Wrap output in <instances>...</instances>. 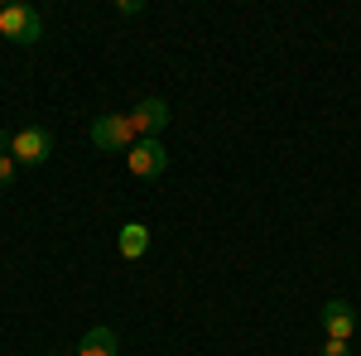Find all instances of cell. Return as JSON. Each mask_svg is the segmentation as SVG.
Here are the masks:
<instances>
[{"instance_id": "cell-1", "label": "cell", "mask_w": 361, "mask_h": 356, "mask_svg": "<svg viewBox=\"0 0 361 356\" xmlns=\"http://www.w3.org/2000/svg\"><path fill=\"white\" fill-rule=\"evenodd\" d=\"M49 154H54V135H49L44 125H25V130L10 135V159H15V164L39 168V164H49Z\"/></svg>"}, {"instance_id": "cell-2", "label": "cell", "mask_w": 361, "mask_h": 356, "mask_svg": "<svg viewBox=\"0 0 361 356\" xmlns=\"http://www.w3.org/2000/svg\"><path fill=\"white\" fill-rule=\"evenodd\" d=\"M0 34L15 44H39L44 39V15L34 5H5L0 10Z\"/></svg>"}, {"instance_id": "cell-3", "label": "cell", "mask_w": 361, "mask_h": 356, "mask_svg": "<svg viewBox=\"0 0 361 356\" xmlns=\"http://www.w3.org/2000/svg\"><path fill=\"white\" fill-rule=\"evenodd\" d=\"M126 159H130V173L135 178H159L169 168V149H164V140H135Z\"/></svg>"}, {"instance_id": "cell-4", "label": "cell", "mask_w": 361, "mask_h": 356, "mask_svg": "<svg viewBox=\"0 0 361 356\" xmlns=\"http://www.w3.org/2000/svg\"><path fill=\"white\" fill-rule=\"evenodd\" d=\"M135 125H130V116H102L97 125H92V145L97 149H130L135 145Z\"/></svg>"}, {"instance_id": "cell-5", "label": "cell", "mask_w": 361, "mask_h": 356, "mask_svg": "<svg viewBox=\"0 0 361 356\" xmlns=\"http://www.w3.org/2000/svg\"><path fill=\"white\" fill-rule=\"evenodd\" d=\"M130 125H135L140 140H159V130L169 125V102L164 97H145V102L130 111Z\"/></svg>"}, {"instance_id": "cell-6", "label": "cell", "mask_w": 361, "mask_h": 356, "mask_svg": "<svg viewBox=\"0 0 361 356\" xmlns=\"http://www.w3.org/2000/svg\"><path fill=\"white\" fill-rule=\"evenodd\" d=\"M323 332H328V342H352V332H357V313H352V303H347V299H328V303H323Z\"/></svg>"}, {"instance_id": "cell-7", "label": "cell", "mask_w": 361, "mask_h": 356, "mask_svg": "<svg viewBox=\"0 0 361 356\" xmlns=\"http://www.w3.org/2000/svg\"><path fill=\"white\" fill-rule=\"evenodd\" d=\"M116 246H121L126 260H140V255L149 250V226H145V221H126L121 236H116Z\"/></svg>"}, {"instance_id": "cell-8", "label": "cell", "mask_w": 361, "mask_h": 356, "mask_svg": "<svg viewBox=\"0 0 361 356\" xmlns=\"http://www.w3.org/2000/svg\"><path fill=\"white\" fill-rule=\"evenodd\" d=\"M116 347H121V337L111 328H87L78 342V356H116Z\"/></svg>"}, {"instance_id": "cell-9", "label": "cell", "mask_w": 361, "mask_h": 356, "mask_svg": "<svg viewBox=\"0 0 361 356\" xmlns=\"http://www.w3.org/2000/svg\"><path fill=\"white\" fill-rule=\"evenodd\" d=\"M318 356H352V347H347V342H323Z\"/></svg>"}, {"instance_id": "cell-10", "label": "cell", "mask_w": 361, "mask_h": 356, "mask_svg": "<svg viewBox=\"0 0 361 356\" xmlns=\"http://www.w3.org/2000/svg\"><path fill=\"white\" fill-rule=\"evenodd\" d=\"M10 178H15V159H10V154H0V188H5Z\"/></svg>"}, {"instance_id": "cell-11", "label": "cell", "mask_w": 361, "mask_h": 356, "mask_svg": "<svg viewBox=\"0 0 361 356\" xmlns=\"http://www.w3.org/2000/svg\"><path fill=\"white\" fill-rule=\"evenodd\" d=\"M5 149H10V135H5V130H0V154H5Z\"/></svg>"}, {"instance_id": "cell-12", "label": "cell", "mask_w": 361, "mask_h": 356, "mask_svg": "<svg viewBox=\"0 0 361 356\" xmlns=\"http://www.w3.org/2000/svg\"><path fill=\"white\" fill-rule=\"evenodd\" d=\"M44 356H58V352H44Z\"/></svg>"}]
</instances>
